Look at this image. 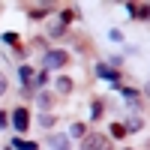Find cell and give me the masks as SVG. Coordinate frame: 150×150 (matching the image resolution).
<instances>
[{"mask_svg":"<svg viewBox=\"0 0 150 150\" xmlns=\"http://www.w3.org/2000/svg\"><path fill=\"white\" fill-rule=\"evenodd\" d=\"M81 150H111V138H105V135H84L81 141Z\"/></svg>","mask_w":150,"mask_h":150,"instance_id":"6da1fadb","label":"cell"},{"mask_svg":"<svg viewBox=\"0 0 150 150\" xmlns=\"http://www.w3.org/2000/svg\"><path fill=\"white\" fill-rule=\"evenodd\" d=\"M66 60H69V54L66 51H60V48H54V51H48L45 54V69H60V66H66Z\"/></svg>","mask_w":150,"mask_h":150,"instance_id":"7a4b0ae2","label":"cell"},{"mask_svg":"<svg viewBox=\"0 0 150 150\" xmlns=\"http://www.w3.org/2000/svg\"><path fill=\"white\" fill-rule=\"evenodd\" d=\"M96 75H99V78H105V81H111V87H120V72L111 69L108 63H96Z\"/></svg>","mask_w":150,"mask_h":150,"instance_id":"3957f363","label":"cell"},{"mask_svg":"<svg viewBox=\"0 0 150 150\" xmlns=\"http://www.w3.org/2000/svg\"><path fill=\"white\" fill-rule=\"evenodd\" d=\"M12 126H15V132H27V126H30L27 108H15V111H12Z\"/></svg>","mask_w":150,"mask_h":150,"instance_id":"277c9868","label":"cell"},{"mask_svg":"<svg viewBox=\"0 0 150 150\" xmlns=\"http://www.w3.org/2000/svg\"><path fill=\"white\" fill-rule=\"evenodd\" d=\"M48 147L51 150H69V135H63V132L51 135V138H48Z\"/></svg>","mask_w":150,"mask_h":150,"instance_id":"5b68a950","label":"cell"},{"mask_svg":"<svg viewBox=\"0 0 150 150\" xmlns=\"http://www.w3.org/2000/svg\"><path fill=\"white\" fill-rule=\"evenodd\" d=\"M54 84H57V93H72V78H66V75H60Z\"/></svg>","mask_w":150,"mask_h":150,"instance_id":"8992f818","label":"cell"},{"mask_svg":"<svg viewBox=\"0 0 150 150\" xmlns=\"http://www.w3.org/2000/svg\"><path fill=\"white\" fill-rule=\"evenodd\" d=\"M123 126H126V135L129 132H141L144 129V120L141 117H129V123H123Z\"/></svg>","mask_w":150,"mask_h":150,"instance_id":"52a82bcc","label":"cell"},{"mask_svg":"<svg viewBox=\"0 0 150 150\" xmlns=\"http://www.w3.org/2000/svg\"><path fill=\"white\" fill-rule=\"evenodd\" d=\"M69 135H72V138H84V135H87V126H84V123H72Z\"/></svg>","mask_w":150,"mask_h":150,"instance_id":"ba28073f","label":"cell"},{"mask_svg":"<svg viewBox=\"0 0 150 150\" xmlns=\"http://www.w3.org/2000/svg\"><path fill=\"white\" fill-rule=\"evenodd\" d=\"M39 126H42V129H51V126H54V114L42 111V114H39Z\"/></svg>","mask_w":150,"mask_h":150,"instance_id":"9c48e42d","label":"cell"},{"mask_svg":"<svg viewBox=\"0 0 150 150\" xmlns=\"http://www.w3.org/2000/svg\"><path fill=\"white\" fill-rule=\"evenodd\" d=\"M18 75H21V81H24V84H30V81H33V69H30L27 63L18 66Z\"/></svg>","mask_w":150,"mask_h":150,"instance_id":"30bf717a","label":"cell"},{"mask_svg":"<svg viewBox=\"0 0 150 150\" xmlns=\"http://www.w3.org/2000/svg\"><path fill=\"white\" fill-rule=\"evenodd\" d=\"M45 84H48V72H36L30 81V87H45Z\"/></svg>","mask_w":150,"mask_h":150,"instance_id":"8fae6325","label":"cell"},{"mask_svg":"<svg viewBox=\"0 0 150 150\" xmlns=\"http://www.w3.org/2000/svg\"><path fill=\"white\" fill-rule=\"evenodd\" d=\"M132 15H135V18H144V21H147V18H150V3H141V6H135V12H132Z\"/></svg>","mask_w":150,"mask_h":150,"instance_id":"7c38bea8","label":"cell"},{"mask_svg":"<svg viewBox=\"0 0 150 150\" xmlns=\"http://www.w3.org/2000/svg\"><path fill=\"white\" fill-rule=\"evenodd\" d=\"M12 147H18V150H39L33 141H24V138H15V141H12Z\"/></svg>","mask_w":150,"mask_h":150,"instance_id":"4fadbf2b","label":"cell"},{"mask_svg":"<svg viewBox=\"0 0 150 150\" xmlns=\"http://www.w3.org/2000/svg\"><path fill=\"white\" fill-rule=\"evenodd\" d=\"M111 135H114V138H123V135H126V126H123V123H111V129H108Z\"/></svg>","mask_w":150,"mask_h":150,"instance_id":"5bb4252c","label":"cell"},{"mask_svg":"<svg viewBox=\"0 0 150 150\" xmlns=\"http://www.w3.org/2000/svg\"><path fill=\"white\" fill-rule=\"evenodd\" d=\"M36 102L39 108H51V93H36Z\"/></svg>","mask_w":150,"mask_h":150,"instance_id":"9a60e30c","label":"cell"},{"mask_svg":"<svg viewBox=\"0 0 150 150\" xmlns=\"http://www.w3.org/2000/svg\"><path fill=\"white\" fill-rule=\"evenodd\" d=\"M42 15H48V6H33L30 9V18H42Z\"/></svg>","mask_w":150,"mask_h":150,"instance_id":"2e32d148","label":"cell"},{"mask_svg":"<svg viewBox=\"0 0 150 150\" xmlns=\"http://www.w3.org/2000/svg\"><path fill=\"white\" fill-rule=\"evenodd\" d=\"M75 18V9H63V15H60V24H63V27H66V24Z\"/></svg>","mask_w":150,"mask_h":150,"instance_id":"e0dca14e","label":"cell"},{"mask_svg":"<svg viewBox=\"0 0 150 150\" xmlns=\"http://www.w3.org/2000/svg\"><path fill=\"white\" fill-rule=\"evenodd\" d=\"M63 33H66L63 24H54V27H51V36H54V39H63Z\"/></svg>","mask_w":150,"mask_h":150,"instance_id":"ac0fdd59","label":"cell"},{"mask_svg":"<svg viewBox=\"0 0 150 150\" xmlns=\"http://www.w3.org/2000/svg\"><path fill=\"white\" fill-rule=\"evenodd\" d=\"M90 117H93V120H99V117H102V102H93V108H90Z\"/></svg>","mask_w":150,"mask_h":150,"instance_id":"d6986e66","label":"cell"},{"mask_svg":"<svg viewBox=\"0 0 150 150\" xmlns=\"http://www.w3.org/2000/svg\"><path fill=\"white\" fill-rule=\"evenodd\" d=\"M108 39H111V42H120V39H123V33L114 27V30H108Z\"/></svg>","mask_w":150,"mask_h":150,"instance_id":"ffe728a7","label":"cell"},{"mask_svg":"<svg viewBox=\"0 0 150 150\" xmlns=\"http://www.w3.org/2000/svg\"><path fill=\"white\" fill-rule=\"evenodd\" d=\"M3 39H6L9 45H15V42H18V33H12V30H9V33H3Z\"/></svg>","mask_w":150,"mask_h":150,"instance_id":"44dd1931","label":"cell"},{"mask_svg":"<svg viewBox=\"0 0 150 150\" xmlns=\"http://www.w3.org/2000/svg\"><path fill=\"white\" fill-rule=\"evenodd\" d=\"M6 93V75H0V96Z\"/></svg>","mask_w":150,"mask_h":150,"instance_id":"7402d4cb","label":"cell"},{"mask_svg":"<svg viewBox=\"0 0 150 150\" xmlns=\"http://www.w3.org/2000/svg\"><path fill=\"white\" fill-rule=\"evenodd\" d=\"M6 123H9V117L3 114V111H0V129H3V126H6Z\"/></svg>","mask_w":150,"mask_h":150,"instance_id":"603a6c76","label":"cell"},{"mask_svg":"<svg viewBox=\"0 0 150 150\" xmlns=\"http://www.w3.org/2000/svg\"><path fill=\"white\" fill-rule=\"evenodd\" d=\"M144 93H147V96H150V81H147V84H144Z\"/></svg>","mask_w":150,"mask_h":150,"instance_id":"cb8c5ba5","label":"cell"}]
</instances>
